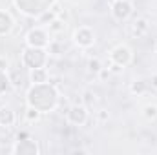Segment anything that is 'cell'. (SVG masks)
Here are the masks:
<instances>
[{
	"label": "cell",
	"mask_w": 157,
	"mask_h": 155,
	"mask_svg": "<svg viewBox=\"0 0 157 155\" xmlns=\"http://www.w3.org/2000/svg\"><path fill=\"white\" fill-rule=\"evenodd\" d=\"M133 11V6L130 0H115L112 4V13L117 20H126Z\"/></svg>",
	"instance_id": "obj_1"
},
{
	"label": "cell",
	"mask_w": 157,
	"mask_h": 155,
	"mask_svg": "<svg viewBox=\"0 0 157 155\" xmlns=\"http://www.w3.org/2000/svg\"><path fill=\"white\" fill-rule=\"evenodd\" d=\"M112 2H115V0H112Z\"/></svg>",
	"instance_id": "obj_20"
},
{
	"label": "cell",
	"mask_w": 157,
	"mask_h": 155,
	"mask_svg": "<svg viewBox=\"0 0 157 155\" xmlns=\"http://www.w3.org/2000/svg\"><path fill=\"white\" fill-rule=\"evenodd\" d=\"M146 31H148V20L146 18H137L132 26V33L135 37H143V35H146Z\"/></svg>",
	"instance_id": "obj_6"
},
{
	"label": "cell",
	"mask_w": 157,
	"mask_h": 155,
	"mask_svg": "<svg viewBox=\"0 0 157 155\" xmlns=\"http://www.w3.org/2000/svg\"><path fill=\"white\" fill-rule=\"evenodd\" d=\"M155 53H157V42H155Z\"/></svg>",
	"instance_id": "obj_19"
},
{
	"label": "cell",
	"mask_w": 157,
	"mask_h": 155,
	"mask_svg": "<svg viewBox=\"0 0 157 155\" xmlns=\"http://www.w3.org/2000/svg\"><path fill=\"white\" fill-rule=\"evenodd\" d=\"M68 120L75 126H82L88 120V108L82 104H75L68 110Z\"/></svg>",
	"instance_id": "obj_2"
},
{
	"label": "cell",
	"mask_w": 157,
	"mask_h": 155,
	"mask_svg": "<svg viewBox=\"0 0 157 155\" xmlns=\"http://www.w3.org/2000/svg\"><path fill=\"white\" fill-rule=\"evenodd\" d=\"M0 124L2 126H13L15 124V112L11 108H0Z\"/></svg>",
	"instance_id": "obj_5"
},
{
	"label": "cell",
	"mask_w": 157,
	"mask_h": 155,
	"mask_svg": "<svg viewBox=\"0 0 157 155\" xmlns=\"http://www.w3.org/2000/svg\"><path fill=\"white\" fill-rule=\"evenodd\" d=\"M110 73H112V71H110V68H102L97 75H99V78H101V80H106V78L110 77Z\"/></svg>",
	"instance_id": "obj_13"
},
{
	"label": "cell",
	"mask_w": 157,
	"mask_h": 155,
	"mask_svg": "<svg viewBox=\"0 0 157 155\" xmlns=\"http://www.w3.org/2000/svg\"><path fill=\"white\" fill-rule=\"evenodd\" d=\"M101 70H102V64H101L99 59H90V60H88V71H90V73H95V75H97Z\"/></svg>",
	"instance_id": "obj_10"
},
{
	"label": "cell",
	"mask_w": 157,
	"mask_h": 155,
	"mask_svg": "<svg viewBox=\"0 0 157 155\" xmlns=\"http://www.w3.org/2000/svg\"><path fill=\"white\" fill-rule=\"evenodd\" d=\"M29 78H31V82H33L35 86H40V84L48 82V73H46V70H42V68H35V70L29 73Z\"/></svg>",
	"instance_id": "obj_7"
},
{
	"label": "cell",
	"mask_w": 157,
	"mask_h": 155,
	"mask_svg": "<svg viewBox=\"0 0 157 155\" xmlns=\"http://www.w3.org/2000/svg\"><path fill=\"white\" fill-rule=\"evenodd\" d=\"M49 26V31H62L64 29V24L60 22V20H53L51 24H48Z\"/></svg>",
	"instance_id": "obj_12"
},
{
	"label": "cell",
	"mask_w": 157,
	"mask_h": 155,
	"mask_svg": "<svg viewBox=\"0 0 157 155\" xmlns=\"http://www.w3.org/2000/svg\"><path fill=\"white\" fill-rule=\"evenodd\" d=\"M84 97H86V100H88V102H93V104L97 102V99H95V93H91L90 89H88V91H84Z\"/></svg>",
	"instance_id": "obj_14"
},
{
	"label": "cell",
	"mask_w": 157,
	"mask_h": 155,
	"mask_svg": "<svg viewBox=\"0 0 157 155\" xmlns=\"http://www.w3.org/2000/svg\"><path fill=\"white\" fill-rule=\"evenodd\" d=\"M143 115L146 117L148 120H155L157 119V106L155 104H146L143 110Z\"/></svg>",
	"instance_id": "obj_9"
},
{
	"label": "cell",
	"mask_w": 157,
	"mask_h": 155,
	"mask_svg": "<svg viewBox=\"0 0 157 155\" xmlns=\"http://www.w3.org/2000/svg\"><path fill=\"white\" fill-rule=\"evenodd\" d=\"M97 117H99L101 122H104V120H108V112H106V110H99V112H97Z\"/></svg>",
	"instance_id": "obj_16"
},
{
	"label": "cell",
	"mask_w": 157,
	"mask_h": 155,
	"mask_svg": "<svg viewBox=\"0 0 157 155\" xmlns=\"http://www.w3.org/2000/svg\"><path fill=\"white\" fill-rule=\"evenodd\" d=\"M28 44H29V46H35V47L46 46V44H48V35H46L44 31H40V29H33V31H29V35H28Z\"/></svg>",
	"instance_id": "obj_4"
},
{
	"label": "cell",
	"mask_w": 157,
	"mask_h": 155,
	"mask_svg": "<svg viewBox=\"0 0 157 155\" xmlns=\"http://www.w3.org/2000/svg\"><path fill=\"white\" fill-rule=\"evenodd\" d=\"M26 119H28L29 122H35V120L40 119V112L35 106H31V108H28V112H26Z\"/></svg>",
	"instance_id": "obj_11"
},
{
	"label": "cell",
	"mask_w": 157,
	"mask_h": 155,
	"mask_svg": "<svg viewBox=\"0 0 157 155\" xmlns=\"http://www.w3.org/2000/svg\"><path fill=\"white\" fill-rule=\"evenodd\" d=\"M146 88H148V82H146V80H135V82H132V86H130V89H132L133 95H141V93H144Z\"/></svg>",
	"instance_id": "obj_8"
},
{
	"label": "cell",
	"mask_w": 157,
	"mask_h": 155,
	"mask_svg": "<svg viewBox=\"0 0 157 155\" xmlns=\"http://www.w3.org/2000/svg\"><path fill=\"white\" fill-rule=\"evenodd\" d=\"M75 42L78 46H82V47H88V46H91L95 42V35L88 28H80V29L75 31Z\"/></svg>",
	"instance_id": "obj_3"
},
{
	"label": "cell",
	"mask_w": 157,
	"mask_h": 155,
	"mask_svg": "<svg viewBox=\"0 0 157 155\" xmlns=\"http://www.w3.org/2000/svg\"><path fill=\"white\" fill-rule=\"evenodd\" d=\"M154 89H157V75H152V78H150V82H148Z\"/></svg>",
	"instance_id": "obj_18"
},
{
	"label": "cell",
	"mask_w": 157,
	"mask_h": 155,
	"mask_svg": "<svg viewBox=\"0 0 157 155\" xmlns=\"http://www.w3.org/2000/svg\"><path fill=\"white\" fill-rule=\"evenodd\" d=\"M0 70H7V59L0 57Z\"/></svg>",
	"instance_id": "obj_17"
},
{
	"label": "cell",
	"mask_w": 157,
	"mask_h": 155,
	"mask_svg": "<svg viewBox=\"0 0 157 155\" xmlns=\"http://www.w3.org/2000/svg\"><path fill=\"white\" fill-rule=\"evenodd\" d=\"M53 20H55V15H53V13H46V15L40 18V22H49V24H51Z\"/></svg>",
	"instance_id": "obj_15"
}]
</instances>
